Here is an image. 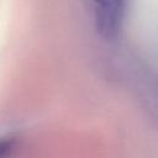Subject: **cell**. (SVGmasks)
I'll list each match as a JSON object with an SVG mask.
<instances>
[{
	"mask_svg": "<svg viewBox=\"0 0 158 158\" xmlns=\"http://www.w3.org/2000/svg\"><path fill=\"white\" fill-rule=\"evenodd\" d=\"M95 23L101 36L112 38L120 30L126 0H93Z\"/></svg>",
	"mask_w": 158,
	"mask_h": 158,
	"instance_id": "cell-1",
	"label": "cell"
},
{
	"mask_svg": "<svg viewBox=\"0 0 158 158\" xmlns=\"http://www.w3.org/2000/svg\"><path fill=\"white\" fill-rule=\"evenodd\" d=\"M17 137L14 135H0V158H12L17 149Z\"/></svg>",
	"mask_w": 158,
	"mask_h": 158,
	"instance_id": "cell-2",
	"label": "cell"
}]
</instances>
